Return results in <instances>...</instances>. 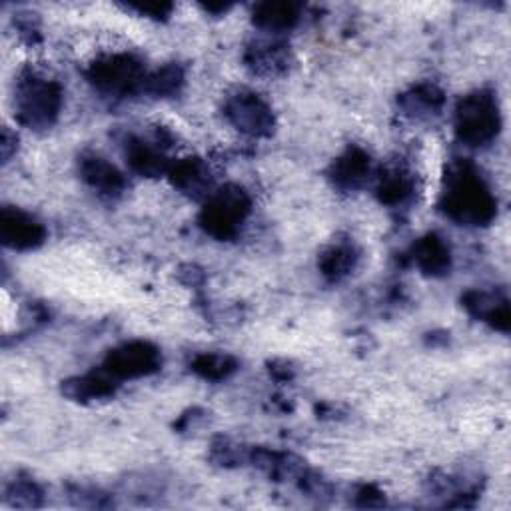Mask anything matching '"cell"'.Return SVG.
Returning a JSON list of instances; mask_svg holds the SVG:
<instances>
[{
    "label": "cell",
    "mask_w": 511,
    "mask_h": 511,
    "mask_svg": "<svg viewBox=\"0 0 511 511\" xmlns=\"http://www.w3.org/2000/svg\"><path fill=\"white\" fill-rule=\"evenodd\" d=\"M248 210L250 202L242 188H222V190L216 192L210 198V202L206 204L202 224L216 238H232V236L238 232Z\"/></svg>",
    "instance_id": "3"
},
{
    "label": "cell",
    "mask_w": 511,
    "mask_h": 511,
    "mask_svg": "<svg viewBox=\"0 0 511 511\" xmlns=\"http://www.w3.org/2000/svg\"><path fill=\"white\" fill-rule=\"evenodd\" d=\"M370 172V158L359 150H349L334 166V178L339 186L356 188L366 180V174Z\"/></svg>",
    "instance_id": "9"
},
{
    "label": "cell",
    "mask_w": 511,
    "mask_h": 511,
    "mask_svg": "<svg viewBox=\"0 0 511 511\" xmlns=\"http://www.w3.org/2000/svg\"><path fill=\"white\" fill-rule=\"evenodd\" d=\"M228 118L234 126L252 136H266L274 126L270 108L256 94H238L228 104Z\"/></svg>",
    "instance_id": "7"
},
{
    "label": "cell",
    "mask_w": 511,
    "mask_h": 511,
    "mask_svg": "<svg viewBox=\"0 0 511 511\" xmlns=\"http://www.w3.org/2000/svg\"><path fill=\"white\" fill-rule=\"evenodd\" d=\"M296 6L288 3L262 5L256 13V21L266 28H290L296 23Z\"/></svg>",
    "instance_id": "14"
},
{
    "label": "cell",
    "mask_w": 511,
    "mask_h": 511,
    "mask_svg": "<svg viewBox=\"0 0 511 511\" xmlns=\"http://www.w3.org/2000/svg\"><path fill=\"white\" fill-rule=\"evenodd\" d=\"M194 370L210 380H220L234 370V362L226 356H200L194 362Z\"/></svg>",
    "instance_id": "15"
},
{
    "label": "cell",
    "mask_w": 511,
    "mask_h": 511,
    "mask_svg": "<svg viewBox=\"0 0 511 511\" xmlns=\"http://www.w3.org/2000/svg\"><path fill=\"white\" fill-rule=\"evenodd\" d=\"M92 82L107 92H128L136 87L142 77L140 64L130 56H112V59L94 64L90 72Z\"/></svg>",
    "instance_id": "5"
},
{
    "label": "cell",
    "mask_w": 511,
    "mask_h": 511,
    "mask_svg": "<svg viewBox=\"0 0 511 511\" xmlns=\"http://www.w3.org/2000/svg\"><path fill=\"white\" fill-rule=\"evenodd\" d=\"M458 135L469 146H481L494 140L499 130L497 102L488 92H476L458 107Z\"/></svg>",
    "instance_id": "2"
},
{
    "label": "cell",
    "mask_w": 511,
    "mask_h": 511,
    "mask_svg": "<svg viewBox=\"0 0 511 511\" xmlns=\"http://www.w3.org/2000/svg\"><path fill=\"white\" fill-rule=\"evenodd\" d=\"M160 366L158 349L144 342L126 344L115 349L107 359V370L120 377H136L154 372Z\"/></svg>",
    "instance_id": "6"
},
{
    "label": "cell",
    "mask_w": 511,
    "mask_h": 511,
    "mask_svg": "<svg viewBox=\"0 0 511 511\" xmlns=\"http://www.w3.org/2000/svg\"><path fill=\"white\" fill-rule=\"evenodd\" d=\"M82 172L84 178L88 180V182L98 188L102 192H118L122 186H125V180H122V174L115 166H110L107 160L102 158H88L84 160L82 164Z\"/></svg>",
    "instance_id": "10"
},
{
    "label": "cell",
    "mask_w": 511,
    "mask_h": 511,
    "mask_svg": "<svg viewBox=\"0 0 511 511\" xmlns=\"http://www.w3.org/2000/svg\"><path fill=\"white\" fill-rule=\"evenodd\" d=\"M128 160L136 172L144 176H156L164 172V158L144 142H132L128 146Z\"/></svg>",
    "instance_id": "13"
},
{
    "label": "cell",
    "mask_w": 511,
    "mask_h": 511,
    "mask_svg": "<svg viewBox=\"0 0 511 511\" xmlns=\"http://www.w3.org/2000/svg\"><path fill=\"white\" fill-rule=\"evenodd\" d=\"M0 234H3V242L13 248H34L44 238L42 226L18 210H3Z\"/></svg>",
    "instance_id": "8"
},
{
    "label": "cell",
    "mask_w": 511,
    "mask_h": 511,
    "mask_svg": "<svg viewBox=\"0 0 511 511\" xmlns=\"http://www.w3.org/2000/svg\"><path fill=\"white\" fill-rule=\"evenodd\" d=\"M380 194H382V200L387 202V204L404 202L405 198L410 196V182H408V178L402 176L400 172H394V174H390V176H386V178L382 180Z\"/></svg>",
    "instance_id": "17"
},
{
    "label": "cell",
    "mask_w": 511,
    "mask_h": 511,
    "mask_svg": "<svg viewBox=\"0 0 511 511\" xmlns=\"http://www.w3.org/2000/svg\"><path fill=\"white\" fill-rule=\"evenodd\" d=\"M18 115L31 126H49L59 115L60 90L54 82L31 77L18 87Z\"/></svg>",
    "instance_id": "4"
},
{
    "label": "cell",
    "mask_w": 511,
    "mask_h": 511,
    "mask_svg": "<svg viewBox=\"0 0 511 511\" xmlns=\"http://www.w3.org/2000/svg\"><path fill=\"white\" fill-rule=\"evenodd\" d=\"M352 266H354V254L348 248H334L332 252H328L324 256V260H321L324 274L334 280L342 278Z\"/></svg>",
    "instance_id": "16"
},
{
    "label": "cell",
    "mask_w": 511,
    "mask_h": 511,
    "mask_svg": "<svg viewBox=\"0 0 511 511\" xmlns=\"http://www.w3.org/2000/svg\"><path fill=\"white\" fill-rule=\"evenodd\" d=\"M170 174H172L176 186H180L182 190L190 192V194L204 192L208 184H210L208 170L200 160H192V158L182 160V163H178L172 170H170Z\"/></svg>",
    "instance_id": "11"
},
{
    "label": "cell",
    "mask_w": 511,
    "mask_h": 511,
    "mask_svg": "<svg viewBox=\"0 0 511 511\" xmlns=\"http://www.w3.org/2000/svg\"><path fill=\"white\" fill-rule=\"evenodd\" d=\"M180 82H182V74L178 69H164L163 72H156L153 79H148V88L154 94H168L174 92Z\"/></svg>",
    "instance_id": "18"
},
{
    "label": "cell",
    "mask_w": 511,
    "mask_h": 511,
    "mask_svg": "<svg viewBox=\"0 0 511 511\" xmlns=\"http://www.w3.org/2000/svg\"><path fill=\"white\" fill-rule=\"evenodd\" d=\"M446 212L461 224H486L496 214V200L484 180L471 166H460L450 176L446 192Z\"/></svg>",
    "instance_id": "1"
},
{
    "label": "cell",
    "mask_w": 511,
    "mask_h": 511,
    "mask_svg": "<svg viewBox=\"0 0 511 511\" xmlns=\"http://www.w3.org/2000/svg\"><path fill=\"white\" fill-rule=\"evenodd\" d=\"M415 260L428 274H443L450 268V250L440 238L428 236V238L418 244Z\"/></svg>",
    "instance_id": "12"
}]
</instances>
